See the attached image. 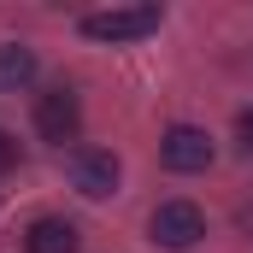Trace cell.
<instances>
[{"instance_id":"1","label":"cell","mask_w":253,"mask_h":253,"mask_svg":"<svg viewBox=\"0 0 253 253\" xmlns=\"http://www.w3.org/2000/svg\"><path fill=\"white\" fill-rule=\"evenodd\" d=\"M159 30V6H112V12H88L83 36L88 42H141Z\"/></svg>"},{"instance_id":"2","label":"cell","mask_w":253,"mask_h":253,"mask_svg":"<svg viewBox=\"0 0 253 253\" xmlns=\"http://www.w3.org/2000/svg\"><path fill=\"white\" fill-rule=\"evenodd\" d=\"M36 129H42V141H77V129H83V100L65 88V83H53V88H42L36 94Z\"/></svg>"},{"instance_id":"3","label":"cell","mask_w":253,"mask_h":253,"mask_svg":"<svg viewBox=\"0 0 253 253\" xmlns=\"http://www.w3.org/2000/svg\"><path fill=\"white\" fill-rule=\"evenodd\" d=\"M200 236H206V212H200L194 200H159V206H153V242H159V248L183 253V248H194Z\"/></svg>"},{"instance_id":"4","label":"cell","mask_w":253,"mask_h":253,"mask_svg":"<svg viewBox=\"0 0 253 253\" xmlns=\"http://www.w3.org/2000/svg\"><path fill=\"white\" fill-rule=\"evenodd\" d=\"M159 159H165V171H206L212 165V135L194 124H171L165 129V141H159Z\"/></svg>"},{"instance_id":"5","label":"cell","mask_w":253,"mask_h":253,"mask_svg":"<svg viewBox=\"0 0 253 253\" xmlns=\"http://www.w3.org/2000/svg\"><path fill=\"white\" fill-rule=\"evenodd\" d=\"M71 183H77V194H88V200H106V194L118 189V159L106 147H77L71 153Z\"/></svg>"},{"instance_id":"6","label":"cell","mask_w":253,"mask_h":253,"mask_svg":"<svg viewBox=\"0 0 253 253\" xmlns=\"http://www.w3.org/2000/svg\"><path fill=\"white\" fill-rule=\"evenodd\" d=\"M77 224L71 218H36L30 236H24V253H77Z\"/></svg>"},{"instance_id":"7","label":"cell","mask_w":253,"mask_h":253,"mask_svg":"<svg viewBox=\"0 0 253 253\" xmlns=\"http://www.w3.org/2000/svg\"><path fill=\"white\" fill-rule=\"evenodd\" d=\"M36 83V53L24 42H0V94H18Z\"/></svg>"},{"instance_id":"8","label":"cell","mask_w":253,"mask_h":253,"mask_svg":"<svg viewBox=\"0 0 253 253\" xmlns=\"http://www.w3.org/2000/svg\"><path fill=\"white\" fill-rule=\"evenodd\" d=\"M236 135H242V153H253V106L236 118Z\"/></svg>"},{"instance_id":"9","label":"cell","mask_w":253,"mask_h":253,"mask_svg":"<svg viewBox=\"0 0 253 253\" xmlns=\"http://www.w3.org/2000/svg\"><path fill=\"white\" fill-rule=\"evenodd\" d=\"M12 165H18V141L0 129V171H12Z\"/></svg>"}]
</instances>
